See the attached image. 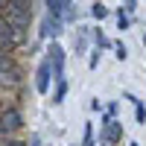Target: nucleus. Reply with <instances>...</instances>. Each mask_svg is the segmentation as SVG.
Returning <instances> with one entry per match:
<instances>
[{
    "label": "nucleus",
    "mask_w": 146,
    "mask_h": 146,
    "mask_svg": "<svg viewBox=\"0 0 146 146\" xmlns=\"http://www.w3.org/2000/svg\"><path fill=\"white\" fill-rule=\"evenodd\" d=\"M47 64H50V70H53L56 79H64V50L56 41L47 47Z\"/></svg>",
    "instance_id": "obj_1"
},
{
    "label": "nucleus",
    "mask_w": 146,
    "mask_h": 146,
    "mask_svg": "<svg viewBox=\"0 0 146 146\" xmlns=\"http://www.w3.org/2000/svg\"><path fill=\"white\" fill-rule=\"evenodd\" d=\"M23 126V117L18 108H6L3 114H0V135H12V131H18Z\"/></svg>",
    "instance_id": "obj_2"
},
{
    "label": "nucleus",
    "mask_w": 146,
    "mask_h": 146,
    "mask_svg": "<svg viewBox=\"0 0 146 146\" xmlns=\"http://www.w3.org/2000/svg\"><path fill=\"white\" fill-rule=\"evenodd\" d=\"M120 137H123V123L105 117V123H102V129H100V143H117Z\"/></svg>",
    "instance_id": "obj_3"
},
{
    "label": "nucleus",
    "mask_w": 146,
    "mask_h": 146,
    "mask_svg": "<svg viewBox=\"0 0 146 146\" xmlns=\"http://www.w3.org/2000/svg\"><path fill=\"white\" fill-rule=\"evenodd\" d=\"M62 27H64V21L62 18H53V15H47L44 18V23H41V35L44 38H58V35H62Z\"/></svg>",
    "instance_id": "obj_4"
},
{
    "label": "nucleus",
    "mask_w": 146,
    "mask_h": 146,
    "mask_svg": "<svg viewBox=\"0 0 146 146\" xmlns=\"http://www.w3.org/2000/svg\"><path fill=\"white\" fill-rule=\"evenodd\" d=\"M50 79H53V70L47 62L38 64V73H35V91L38 94H47V88H50Z\"/></svg>",
    "instance_id": "obj_5"
},
{
    "label": "nucleus",
    "mask_w": 146,
    "mask_h": 146,
    "mask_svg": "<svg viewBox=\"0 0 146 146\" xmlns=\"http://www.w3.org/2000/svg\"><path fill=\"white\" fill-rule=\"evenodd\" d=\"M9 15H21V18H29L32 21V0H9Z\"/></svg>",
    "instance_id": "obj_6"
},
{
    "label": "nucleus",
    "mask_w": 146,
    "mask_h": 146,
    "mask_svg": "<svg viewBox=\"0 0 146 146\" xmlns=\"http://www.w3.org/2000/svg\"><path fill=\"white\" fill-rule=\"evenodd\" d=\"M88 35H91V29H85V27H79L76 32H73V50H76V56L85 53V47H88Z\"/></svg>",
    "instance_id": "obj_7"
},
{
    "label": "nucleus",
    "mask_w": 146,
    "mask_h": 146,
    "mask_svg": "<svg viewBox=\"0 0 146 146\" xmlns=\"http://www.w3.org/2000/svg\"><path fill=\"white\" fill-rule=\"evenodd\" d=\"M6 85H9V88H18V85H21V73L15 67H12V70H0V88H6Z\"/></svg>",
    "instance_id": "obj_8"
},
{
    "label": "nucleus",
    "mask_w": 146,
    "mask_h": 146,
    "mask_svg": "<svg viewBox=\"0 0 146 146\" xmlns=\"http://www.w3.org/2000/svg\"><path fill=\"white\" fill-rule=\"evenodd\" d=\"M53 18H64V12L70 9V0H44Z\"/></svg>",
    "instance_id": "obj_9"
},
{
    "label": "nucleus",
    "mask_w": 146,
    "mask_h": 146,
    "mask_svg": "<svg viewBox=\"0 0 146 146\" xmlns=\"http://www.w3.org/2000/svg\"><path fill=\"white\" fill-rule=\"evenodd\" d=\"M64 96H67V79H56V94H53V102H64Z\"/></svg>",
    "instance_id": "obj_10"
},
{
    "label": "nucleus",
    "mask_w": 146,
    "mask_h": 146,
    "mask_svg": "<svg viewBox=\"0 0 146 146\" xmlns=\"http://www.w3.org/2000/svg\"><path fill=\"white\" fill-rule=\"evenodd\" d=\"M94 41H96V50H105V47H111L114 41L108 38L105 32H100V29H94Z\"/></svg>",
    "instance_id": "obj_11"
},
{
    "label": "nucleus",
    "mask_w": 146,
    "mask_h": 146,
    "mask_svg": "<svg viewBox=\"0 0 146 146\" xmlns=\"http://www.w3.org/2000/svg\"><path fill=\"white\" fill-rule=\"evenodd\" d=\"M91 15H94L96 21H102V18H108V6H105V3H100V0H96V3L91 6Z\"/></svg>",
    "instance_id": "obj_12"
},
{
    "label": "nucleus",
    "mask_w": 146,
    "mask_h": 146,
    "mask_svg": "<svg viewBox=\"0 0 146 146\" xmlns=\"http://www.w3.org/2000/svg\"><path fill=\"white\" fill-rule=\"evenodd\" d=\"M129 23H131L129 12H126V9H120V12H117V29H120V32H123V29H129Z\"/></svg>",
    "instance_id": "obj_13"
},
{
    "label": "nucleus",
    "mask_w": 146,
    "mask_h": 146,
    "mask_svg": "<svg viewBox=\"0 0 146 146\" xmlns=\"http://www.w3.org/2000/svg\"><path fill=\"white\" fill-rule=\"evenodd\" d=\"M12 67H15V58H12L9 53L0 50V70H12Z\"/></svg>",
    "instance_id": "obj_14"
},
{
    "label": "nucleus",
    "mask_w": 146,
    "mask_h": 146,
    "mask_svg": "<svg viewBox=\"0 0 146 146\" xmlns=\"http://www.w3.org/2000/svg\"><path fill=\"white\" fill-rule=\"evenodd\" d=\"M135 120H137V123H140V126L146 123V108H143V102H140V100L135 102Z\"/></svg>",
    "instance_id": "obj_15"
},
{
    "label": "nucleus",
    "mask_w": 146,
    "mask_h": 146,
    "mask_svg": "<svg viewBox=\"0 0 146 146\" xmlns=\"http://www.w3.org/2000/svg\"><path fill=\"white\" fill-rule=\"evenodd\" d=\"M111 47H114V53H117V58H120V62H126V56H129V50H126V44H123V41H114Z\"/></svg>",
    "instance_id": "obj_16"
},
{
    "label": "nucleus",
    "mask_w": 146,
    "mask_h": 146,
    "mask_svg": "<svg viewBox=\"0 0 146 146\" xmlns=\"http://www.w3.org/2000/svg\"><path fill=\"white\" fill-rule=\"evenodd\" d=\"M82 146H94V123H85V140Z\"/></svg>",
    "instance_id": "obj_17"
},
{
    "label": "nucleus",
    "mask_w": 146,
    "mask_h": 146,
    "mask_svg": "<svg viewBox=\"0 0 146 146\" xmlns=\"http://www.w3.org/2000/svg\"><path fill=\"white\" fill-rule=\"evenodd\" d=\"M0 146H27V143H21L15 137H6V135H0Z\"/></svg>",
    "instance_id": "obj_18"
},
{
    "label": "nucleus",
    "mask_w": 146,
    "mask_h": 146,
    "mask_svg": "<svg viewBox=\"0 0 146 146\" xmlns=\"http://www.w3.org/2000/svg\"><path fill=\"white\" fill-rule=\"evenodd\" d=\"M123 6H126V12H135V6H137V0H123Z\"/></svg>",
    "instance_id": "obj_19"
},
{
    "label": "nucleus",
    "mask_w": 146,
    "mask_h": 146,
    "mask_svg": "<svg viewBox=\"0 0 146 146\" xmlns=\"http://www.w3.org/2000/svg\"><path fill=\"white\" fill-rule=\"evenodd\" d=\"M96 64H100V50H94V53H91V67H96Z\"/></svg>",
    "instance_id": "obj_20"
},
{
    "label": "nucleus",
    "mask_w": 146,
    "mask_h": 146,
    "mask_svg": "<svg viewBox=\"0 0 146 146\" xmlns=\"http://www.w3.org/2000/svg\"><path fill=\"white\" fill-rule=\"evenodd\" d=\"M29 146H41V137H38V135H32V137H29Z\"/></svg>",
    "instance_id": "obj_21"
},
{
    "label": "nucleus",
    "mask_w": 146,
    "mask_h": 146,
    "mask_svg": "<svg viewBox=\"0 0 146 146\" xmlns=\"http://www.w3.org/2000/svg\"><path fill=\"white\" fill-rule=\"evenodd\" d=\"M0 9H3V12H6V9H9V0H0Z\"/></svg>",
    "instance_id": "obj_22"
},
{
    "label": "nucleus",
    "mask_w": 146,
    "mask_h": 146,
    "mask_svg": "<svg viewBox=\"0 0 146 146\" xmlns=\"http://www.w3.org/2000/svg\"><path fill=\"white\" fill-rule=\"evenodd\" d=\"M102 146H117V143H102Z\"/></svg>",
    "instance_id": "obj_23"
},
{
    "label": "nucleus",
    "mask_w": 146,
    "mask_h": 146,
    "mask_svg": "<svg viewBox=\"0 0 146 146\" xmlns=\"http://www.w3.org/2000/svg\"><path fill=\"white\" fill-rule=\"evenodd\" d=\"M129 146H140V143H129Z\"/></svg>",
    "instance_id": "obj_24"
},
{
    "label": "nucleus",
    "mask_w": 146,
    "mask_h": 146,
    "mask_svg": "<svg viewBox=\"0 0 146 146\" xmlns=\"http://www.w3.org/2000/svg\"><path fill=\"white\" fill-rule=\"evenodd\" d=\"M143 44H146V35H143Z\"/></svg>",
    "instance_id": "obj_25"
}]
</instances>
